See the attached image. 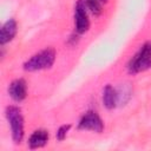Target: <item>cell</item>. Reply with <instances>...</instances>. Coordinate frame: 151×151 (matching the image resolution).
<instances>
[{"label": "cell", "instance_id": "8", "mask_svg": "<svg viewBox=\"0 0 151 151\" xmlns=\"http://www.w3.org/2000/svg\"><path fill=\"white\" fill-rule=\"evenodd\" d=\"M48 142V132L46 130L39 129L35 130L28 138V146L31 149H39L47 144Z\"/></svg>", "mask_w": 151, "mask_h": 151}, {"label": "cell", "instance_id": "3", "mask_svg": "<svg viewBox=\"0 0 151 151\" xmlns=\"http://www.w3.org/2000/svg\"><path fill=\"white\" fill-rule=\"evenodd\" d=\"M5 113L8 125L11 127L12 138L15 144H19L24 138V118L21 111L15 106H8Z\"/></svg>", "mask_w": 151, "mask_h": 151}, {"label": "cell", "instance_id": "4", "mask_svg": "<svg viewBox=\"0 0 151 151\" xmlns=\"http://www.w3.org/2000/svg\"><path fill=\"white\" fill-rule=\"evenodd\" d=\"M74 25L76 31L79 34H83L90 28V20L87 15V8L84 0H78L74 7Z\"/></svg>", "mask_w": 151, "mask_h": 151}, {"label": "cell", "instance_id": "12", "mask_svg": "<svg viewBox=\"0 0 151 151\" xmlns=\"http://www.w3.org/2000/svg\"><path fill=\"white\" fill-rule=\"evenodd\" d=\"M101 1H103V2H105V1H106V0H101Z\"/></svg>", "mask_w": 151, "mask_h": 151}, {"label": "cell", "instance_id": "7", "mask_svg": "<svg viewBox=\"0 0 151 151\" xmlns=\"http://www.w3.org/2000/svg\"><path fill=\"white\" fill-rule=\"evenodd\" d=\"M18 31V26H17V21L14 19H8L1 27L0 31V44L5 45L9 41L13 40V38L15 37Z\"/></svg>", "mask_w": 151, "mask_h": 151}, {"label": "cell", "instance_id": "2", "mask_svg": "<svg viewBox=\"0 0 151 151\" xmlns=\"http://www.w3.org/2000/svg\"><path fill=\"white\" fill-rule=\"evenodd\" d=\"M55 60V51L53 48H45L32 55L25 64L24 70L28 72L50 68Z\"/></svg>", "mask_w": 151, "mask_h": 151}, {"label": "cell", "instance_id": "11", "mask_svg": "<svg viewBox=\"0 0 151 151\" xmlns=\"http://www.w3.org/2000/svg\"><path fill=\"white\" fill-rule=\"evenodd\" d=\"M71 129V125L70 124H67V125H61L59 129H58V131H57V139L58 140H64L65 138H66V134H67V132H68V130Z\"/></svg>", "mask_w": 151, "mask_h": 151}, {"label": "cell", "instance_id": "6", "mask_svg": "<svg viewBox=\"0 0 151 151\" xmlns=\"http://www.w3.org/2000/svg\"><path fill=\"white\" fill-rule=\"evenodd\" d=\"M8 94L15 101H22L27 96V84L24 79H15L8 86Z\"/></svg>", "mask_w": 151, "mask_h": 151}, {"label": "cell", "instance_id": "1", "mask_svg": "<svg viewBox=\"0 0 151 151\" xmlns=\"http://www.w3.org/2000/svg\"><path fill=\"white\" fill-rule=\"evenodd\" d=\"M151 67V41H146L127 64V71L132 74L144 72Z\"/></svg>", "mask_w": 151, "mask_h": 151}, {"label": "cell", "instance_id": "9", "mask_svg": "<svg viewBox=\"0 0 151 151\" xmlns=\"http://www.w3.org/2000/svg\"><path fill=\"white\" fill-rule=\"evenodd\" d=\"M119 101V96L116 88H113L111 85H106L103 91V104L106 109L112 110L117 106Z\"/></svg>", "mask_w": 151, "mask_h": 151}, {"label": "cell", "instance_id": "10", "mask_svg": "<svg viewBox=\"0 0 151 151\" xmlns=\"http://www.w3.org/2000/svg\"><path fill=\"white\" fill-rule=\"evenodd\" d=\"M85 5H86V8L87 11H90L92 14L94 15H99L101 13V4L103 1L101 0H84Z\"/></svg>", "mask_w": 151, "mask_h": 151}, {"label": "cell", "instance_id": "5", "mask_svg": "<svg viewBox=\"0 0 151 151\" xmlns=\"http://www.w3.org/2000/svg\"><path fill=\"white\" fill-rule=\"evenodd\" d=\"M78 129L80 130H86V131H93L97 133H100L104 129V123L99 114L94 111H88L86 112L81 119L79 120Z\"/></svg>", "mask_w": 151, "mask_h": 151}]
</instances>
